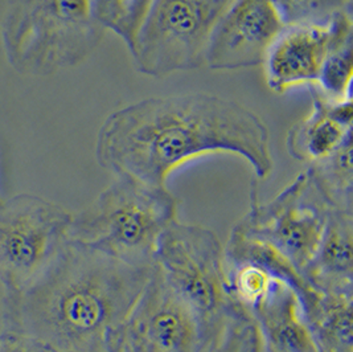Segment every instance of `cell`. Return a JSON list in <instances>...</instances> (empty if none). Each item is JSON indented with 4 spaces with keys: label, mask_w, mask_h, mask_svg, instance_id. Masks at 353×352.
<instances>
[{
    "label": "cell",
    "mask_w": 353,
    "mask_h": 352,
    "mask_svg": "<svg viewBox=\"0 0 353 352\" xmlns=\"http://www.w3.org/2000/svg\"><path fill=\"white\" fill-rule=\"evenodd\" d=\"M216 153L246 160L257 179L273 171L265 121L242 104L209 93L138 101L109 114L97 135L101 167L157 187H167L181 164Z\"/></svg>",
    "instance_id": "obj_1"
},
{
    "label": "cell",
    "mask_w": 353,
    "mask_h": 352,
    "mask_svg": "<svg viewBox=\"0 0 353 352\" xmlns=\"http://www.w3.org/2000/svg\"><path fill=\"white\" fill-rule=\"evenodd\" d=\"M152 271L68 240L31 286L3 297L1 331L48 352H119L123 326Z\"/></svg>",
    "instance_id": "obj_2"
},
{
    "label": "cell",
    "mask_w": 353,
    "mask_h": 352,
    "mask_svg": "<svg viewBox=\"0 0 353 352\" xmlns=\"http://www.w3.org/2000/svg\"><path fill=\"white\" fill-rule=\"evenodd\" d=\"M168 187L117 175L96 200L73 213L69 240L132 266L152 268L161 235L179 219Z\"/></svg>",
    "instance_id": "obj_3"
},
{
    "label": "cell",
    "mask_w": 353,
    "mask_h": 352,
    "mask_svg": "<svg viewBox=\"0 0 353 352\" xmlns=\"http://www.w3.org/2000/svg\"><path fill=\"white\" fill-rule=\"evenodd\" d=\"M105 32L93 0H10L0 24L8 64L31 77L82 64Z\"/></svg>",
    "instance_id": "obj_4"
},
{
    "label": "cell",
    "mask_w": 353,
    "mask_h": 352,
    "mask_svg": "<svg viewBox=\"0 0 353 352\" xmlns=\"http://www.w3.org/2000/svg\"><path fill=\"white\" fill-rule=\"evenodd\" d=\"M154 266L191 310L209 349L230 326L249 322L228 289L224 244L209 228L175 220L161 235Z\"/></svg>",
    "instance_id": "obj_5"
},
{
    "label": "cell",
    "mask_w": 353,
    "mask_h": 352,
    "mask_svg": "<svg viewBox=\"0 0 353 352\" xmlns=\"http://www.w3.org/2000/svg\"><path fill=\"white\" fill-rule=\"evenodd\" d=\"M73 213L33 193H17L0 206V284L3 297L31 286L69 240Z\"/></svg>",
    "instance_id": "obj_6"
},
{
    "label": "cell",
    "mask_w": 353,
    "mask_h": 352,
    "mask_svg": "<svg viewBox=\"0 0 353 352\" xmlns=\"http://www.w3.org/2000/svg\"><path fill=\"white\" fill-rule=\"evenodd\" d=\"M234 0H152L130 52L138 70L161 79L205 65L209 39Z\"/></svg>",
    "instance_id": "obj_7"
},
{
    "label": "cell",
    "mask_w": 353,
    "mask_h": 352,
    "mask_svg": "<svg viewBox=\"0 0 353 352\" xmlns=\"http://www.w3.org/2000/svg\"><path fill=\"white\" fill-rule=\"evenodd\" d=\"M327 212V204L303 171L265 203L253 184L250 209L230 233L268 245L305 275L321 240Z\"/></svg>",
    "instance_id": "obj_8"
},
{
    "label": "cell",
    "mask_w": 353,
    "mask_h": 352,
    "mask_svg": "<svg viewBox=\"0 0 353 352\" xmlns=\"http://www.w3.org/2000/svg\"><path fill=\"white\" fill-rule=\"evenodd\" d=\"M191 310L155 269L126 320L119 352H209Z\"/></svg>",
    "instance_id": "obj_9"
},
{
    "label": "cell",
    "mask_w": 353,
    "mask_h": 352,
    "mask_svg": "<svg viewBox=\"0 0 353 352\" xmlns=\"http://www.w3.org/2000/svg\"><path fill=\"white\" fill-rule=\"evenodd\" d=\"M285 27L273 0H234L212 32L205 65L213 70L262 65Z\"/></svg>",
    "instance_id": "obj_10"
},
{
    "label": "cell",
    "mask_w": 353,
    "mask_h": 352,
    "mask_svg": "<svg viewBox=\"0 0 353 352\" xmlns=\"http://www.w3.org/2000/svg\"><path fill=\"white\" fill-rule=\"evenodd\" d=\"M343 15L327 26H286L282 30L262 63L270 90L282 95L292 86L318 82Z\"/></svg>",
    "instance_id": "obj_11"
},
{
    "label": "cell",
    "mask_w": 353,
    "mask_h": 352,
    "mask_svg": "<svg viewBox=\"0 0 353 352\" xmlns=\"http://www.w3.org/2000/svg\"><path fill=\"white\" fill-rule=\"evenodd\" d=\"M245 314L259 352H319L299 298L285 282L275 280Z\"/></svg>",
    "instance_id": "obj_12"
},
{
    "label": "cell",
    "mask_w": 353,
    "mask_h": 352,
    "mask_svg": "<svg viewBox=\"0 0 353 352\" xmlns=\"http://www.w3.org/2000/svg\"><path fill=\"white\" fill-rule=\"evenodd\" d=\"M311 88L312 109L310 114L290 128L288 151L294 159L312 164L328 157L352 135V97L332 101Z\"/></svg>",
    "instance_id": "obj_13"
},
{
    "label": "cell",
    "mask_w": 353,
    "mask_h": 352,
    "mask_svg": "<svg viewBox=\"0 0 353 352\" xmlns=\"http://www.w3.org/2000/svg\"><path fill=\"white\" fill-rule=\"evenodd\" d=\"M305 277L319 293L353 294V212L328 209Z\"/></svg>",
    "instance_id": "obj_14"
},
{
    "label": "cell",
    "mask_w": 353,
    "mask_h": 352,
    "mask_svg": "<svg viewBox=\"0 0 353 352\" xmlns=\"http://www.w3.org/2000/svg\"><path fill=\"white\" fill-rule=\"evenodd\" d=\"M305 171L328 209L353 212L352 135Z\"/></svg>",
    "instance_id": "obj_15"
},
{
    "label": "cell",
    "mask_w": 353,
    "mask_h": 352,
    "mask_svg": "<svg viewBox=\"0 0 353 352\" xmlns=\"http://www.w3.org/2000/svg\"><path fill=\"white\" fill-rule=\"evenodd\" d=\"M308 326L319 352H353V294L321 293Z\"/></svg>",
    "instance_id": "obj_16"
},
{
    "label": "cell",
    "mask_w": 353,
    "mask_h": 352,
    "mask_svg": "<svg viewBox=\"0 0 353 352\" xmlns=\"http://www.w3.org/2000/svg\"><path fill=\"white\" fill-rule=\"evenodd\" d=\"M353 75L352 14L340 17L336 37L321 65L318 82L314 85L321 95L332 101L351 96Z\"/></svg>",
    "instance_id": "obj_17"
},
{
    "label": "cell",
    "mask_w": 353,
    "mask_h": 352,
    "mask_svg": "<svg viewBox=\"0 0 353 352\" xmlns=\"http://www.w3.org/2000/svg\"><path fill=\"white\" fill-rule=\"evenodd\" d=\"M152 0H93L98 23L118 35L130 52Z\"/></svg>",
    "instance_id": "obj_18"
},
{
    "label": "cell",
    "mask_w": 353,
    "mask_h": 352,
    "mask_svg": "<svg viewBox=\"0 0 353 352\" xmlns=\"http://www.w3.org/2000/svg\"><path fill=\"white\" fill-rule=\"evenodd\" d=\"M285 26H327L352 14L353 0H273Z\"/></svg>",
    "instance_id": "obj_19"
},
{
    "label": "cell",
    "mask_w": 353,
    "mask_h": 352,
    "mask_svg": "<svg viewBox=\"0 0 353 352\" xmlns=\"http://www.w3.org/2000/svg\"><path fill=\"white\" fill-rule=\"evenodd\" d=\"M0 352H48L37 342L27 336L4 333L0 334Z\"/></svg>",
    "instance_id": "obj_20"
},
{
    "label": "cell",
    "mask_w": 353,
    "mask_h": 352,
    "mask_svg": "<svg viewBox=\"0 0 353 352\" xmlns=\"http://www.w3.org/2000/svg\"><path fill=\"white\" fill-rule=\"evenodd\" d=\"M3 202H4V200L0 197V206H1V203H3Z\"/></svg>",
    "instance_id": "obj_21"
}]
</instances>
